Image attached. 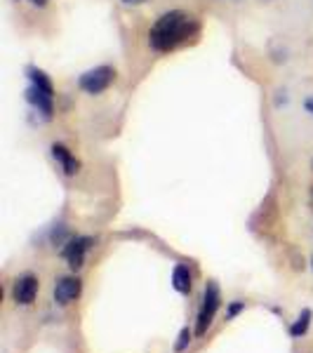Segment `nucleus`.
Masks as SVG:
<instances>
[{
    "label": "nucleus",
    "instance_id": "nucleus-7",
    "mask_svg": "<svg viewBox=\"0 0 313 353\" xmlns=\"http://www.w3.org/2000/svg\"><path fill=\"white\" fill-rule=\"evenodd\" d=\"M54 94L45 92V90L36 88V85H31V88L26 90V101L33 106L45 121H52V113H54V104H52Z\"/></svg>",
    "mask_w": 313,
    "mask_h": 353
},
{
    "label": "nucleus",
    "instance_id": "nucleus-16",
    "mask_svg": "<svg viewBox=\"0 0 313 353\" xmlns=\"http://www.w3.org/2000/svg\"><path fill=\"white\" fill-rule=\"evenodd\" d=\"M125 5H139V3H146V0H123Z\"/></svg>",
    "mask_w": 313,
    "mask_h": 353
},
{
    "label": "nucleus",
    "instance_id": "nucleus-12",
    "mask_svg": "<svg viewBox=\"0 0 313 353\" xmlns=\"http://www.w3.org/2000/svg\"><path fill=\"white\" fill-rule=\"evenodd\" d=\"M191 339H193V330L191 327H181V332L177 337V344H174V353H181V351L189 349Z\"/></svg>",
    "mask_w": 313,
    "mask_h": 353
},
{
    "label": "nucleus",
    "instance_id": "nucleus-4",
    "mask_svg": "<svg viewBox=\"0 0 313 353\" xmlns=\"http://www.w3.org/2000/svg\"><path fill=\"white\" fill-rule=\"evenodd\" d=\"M94 241L90 236H73L68 238V243L64 245V250H61V257L68 261V266H71L73 271L83 269L85 264V257H88V252L92 250Z\"/></svg>",
    "mask_w": 313,
    "mask_h": 353
},
{
    "label": "nucleus",
    "instance_id": "nucleus-1",
    "mask_svg": "<svg viewBox=\"0 0 313 353\" xmlns=\"http://www.w3.org/2000/svg\"><path fill=\"white\" fill-rule=\"evenodd\" d=\"M198 33V21L181 10H170L161 14L156 24L149 31V45L156 52H170V50L179 48Z\"/></svg>",
    "mask_w": 313,
    "mask_h": 353
},
{
    "label": "nucleus",
    "instance_id": "nucleus-13",
    "mask_svg": "<svg viewBox=\"0 0 313 353\" xmlns=\"http://www.w3.org/2000/svg\"><path fill=\"white\" fill-rule=\"evenodd\" d=\"M245 311V301H241V299H233L229 306H226V321H233V318L238 316V313H243Z\"/></svg>",
    "mask_w": 313,
    "mask_h": 353
},
{
    "label": "nucleus",
    "instance_id": "nucleus-11",
    "mask_svg": "<svg viewBox=\"0 0 313 353\" xmlns=\"http://www.w3.org/2000/svg\"><path fill=\"white\" fill-rule=\"evenodd\" d=\"M26 76H28V81H31V85H36V88H41L50 94H54V88H52V83H50V78L45 76V71H41L38 66H28Z\"/></svg>",
    "mask_w": 313,
    "mask_h": 353
},
{
    "label": "nucleus",
    "instance_id": "nucleus-5",
    "mask_svg": "<svg viewBox=\"0 0 313 353\" xmlns=\"http://www.w3.org/2000/svg\"><path fill=\"white\" fill-rule=\"evenodd\" d=\"M38 290H41V281L33 273H21L12 285V299L19 306H31L38 297Z\"/></svg>",
    "mask_w": 313,
    "mask_h": 353
},
{
    "label": "nucleus",
    "instance_id": "nucleus-6",
    "mask_svg": "<svg viewBox=\"0 0 313 353\" xmlns=\"http://www.w3.org/2000/svg\"><path fill=\"white\" fill-rule=\"evenodd\" d=\"M83 292V283L78 276H61L59 281L54 283V301L57 304H71L81 297Z\"/></svg>",
    "mask_w": 313,
    "mask_h": 353
},
{
    "label": "nucleus",
    "instance_id": "nucleus-3",
    "mask_svg": "<svg viewBox=\"0 0 313 353\" xmlns=\"http://www.w3.org/2000/svg\"><path fill=\"white\" fill-rule=\"evenodd\" d=\"M113 81H116V68L113 66H94L78 78V85H81V90L88 94H101L104 90L111 88Z\"/></svg>",
    "mask_w": 313,
    "mask_h": 353
},
{
    "label": "nucleus",
    "instance_id": "nucleus-9",
    "mask_svg": "<svg viewBox=\"0 0 313 353\" xmlns=\"http://www.w3.org/2000/svg\"><path fill=\"white\" fill-rule=\"evenodd\" d=\"M172 288L177 290L179 294H189L193 288V276L186 264H177L172 269Z\"/></svg>",
    "mask_w": 313,
    "mask_h": 353
},
{
    "label": "nucleus",
    "instance_id": "nucleus-15",
    "mask_svg": "<svg viewBox=\"0 0 313 353\" xmlns=\"http://www.w3.org/2000/svg\"><path fill=\"white\" fill-rule=\"evenodd\" d=\"M33 5H38V8H45V5H48V0H31Z\"/></svg>",
    "mask_w": 313,
    "mask_h": 353
},
{
    "label": "nucleus",
    "instance_id": "nucleus-2",
    "mask_svg": "<svg viewBox=\"0 0 313 353\" xmlns=\"http://www.w3.org/2000/svg\"><path fill=\"white\" fill-rule=\"evenodd\" d=\"M221 306V292L219 285L214 281H208L203 292V301H201V309H198V318H196V337H203L205 332L212 325L214 316H217Z\"/></svg>",
    "mask_w": 313,
    "mask_h": 353
},
{
    "label": "nucleus",
    "instance_id": "nucleus-10",
    "mask_svg": "<svg viewBox=\"0 0 313 353\" xmlns=\"http://www.w3.org/2000/svg\"><path fill=\"white\" fill-rule=\"evenodd\" d=\"M311 318H313V311L311 309H304L297 316V321L290 325V337L292 339H301L306 332H309V325H311Z\"/></svg>",
    "mask_w": 313,
    "mask_h": 353
},
{
    "label": "nucleus",
    "instance_id": "nucleus-8",
    "mask_svg": "<svg viewBox=\"0 0 313 353\" xmlns=\"http://www.w3.org/2000/svg\"><path fill=\"white\" fill-rule=\"evenodd\" d=\"M52 158L57 163H59V168L64 170V174L73 176L81 170V163H78V158L73 156L71 151L66 149L64 144H52Z\"/></svg>",
    "mask_w": 313,
    "mask_h": 353
},
{
    "label": "nucleus",
    "instance_id": "nucleus-14",
    "mask_svg": "<svg viewBox=\"0 0 313 353\" xmlns=\"http://www.w3.org/2000/svg\"><path fill=\"white\" fill-rule=\"evenodd\" d=\"M306 111H309V113H313V97H311V99H306Z\"/></svg>",
    "mask_w": 313,
    "mask_h": 353
},
{
    "label": "nucleus",
    "instance_id": "nucleus-17",
    "mask_svg": "<svg viewBox=\"0 0 313 353\" xmlns=\"http://www.w3.org/2000/svg\"><path fill=\"white\" fill-rule=\"evenodd\" d=\"M311 269H313V257H311Z\"/></svg>",
    "mask_w": 313,
    "mask_h": 353
}]
</instances>
